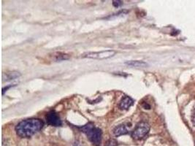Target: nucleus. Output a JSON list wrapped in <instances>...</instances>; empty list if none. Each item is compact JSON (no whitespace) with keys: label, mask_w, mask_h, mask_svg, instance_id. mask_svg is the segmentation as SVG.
Returning <instances> with one entry per match:
<instances>
[{"label":"nucleus","mask_w":195,"mask_h":146,"mask_svg":"<svg viewBox=\"0 0 195 146\" xmlns=\"http://www.w3.org/2000/svg\"><path fill=\"white\" fill-rule=\"evenodd\" d=\"M43 127V122L39 118H28L19 122L15 128V132L21 138H29Z\"/></svg>","instance_id":"obj_1"},{"label":"nucleus","mask_w":195,"mask_h":146,"mask_svg":"<svg viewBox=\"0 0 195 146\" xmlns=\"http://www.w3.org/2000/svg\"><path fill=\"white\" fill-rule=\"evenodd\" d=\"M79 128L88 137V140L91 142L92 144L96 146H100L102 142V132L99 128L96 127L94 124L91 122Z\"/></svg>","instance_id":"obj_2"},{"label":"nucleus","mask_w":195,"mask_h":146,"mask_svg":"<svg viewBox=\"0 0 195 146\" xmlns=\"http://www.w3.org/2000/svg\"><path fill=\"white\" fill-rule=\"evenodd\" d=\"M150 131V125L146 122L139 123L132 131L131 136L135 140L143 139Z\"/></svg>","instance_id":"obj_3"},{"label":"nucleus","mask_w":195,"mask_h":146,"mask_svg":"<svg viewBox=\"0 0 195 146\" xmlns=\"http://www.w3.org/2000/svg\"><path fill=\"white\" fill-rule=\"evenodd\" d=\"M116 52L113 50H107L100 52H89L82 55L83 58H93V59H107L113 57Z\"/></svg>","instance_id":"obj_4"},{"label":"nucleus","mask_w":195,"mask_h":146,"mask_svg":"<svg viewBox=\"0 0 195 146\" xmlns=\"http://www.w3.org/2000/svg\"><path fill=\"white\" fill-rule=\"evenodd\" d=\"M45 119L47 124L52 127H61L62 124L60 117L54 110L49 111L45 116Z\"/></svg>","instance_id":"obj_5"},{"label":"nucleus","mask_w":195,"mask_h":146,"mask_svg":"<svg viewBox=\"0 0 195 146\" xmlns=\"http://www.w3.org/2000/svg\"><path fill=\"white\" fill-rule=\"evenodd\" d=\"M134 104V100L129 96H124L119 102V108L121 110H127Z\"/></svg>","instance_id":"obj_6"},{"label":"nucleus","mask_w":195,"mask_h":146,"mask_svg":"<svg viewBox=\"0 0 195 146\" xmlns=\"http://www.w3.org/2000/svg\"><path fill=\"white\" fill-rule=\"evenodd\" d=\"M127 133H128V131H127L125 125H124V124H121V125L117 126L113 130V134L117 137H120L121 135H127Z\"/></svg>","instance_id":"obj_7"},{"label":"nucleus","mask_w":195,"mask_h":146,"mask_svg":"<svg viewBox=\"0 0 195 146\" xmlns=\"http://www.w3.org/2000/svg\"><path fill=\"white\" fill-rule=\"evenodd\" d=\"M20 76V72L13 71V72H9V73H3L2 79H3V81H5V80L7 81V80H14L15 78H18Z\"/></svg>","instance_id":"obj_8"},{"label":"nucleus","mask_w":195,"mask_h":146,"mask_svg":"<svg viewBox=\"0 0 195 146\" xmlns=\"http://www.w3.org/2000/svg\"><path fill=\"white\" fill-rule=\"evenodd\" d=\"M126 64L134 67H146L148 64L143 61H129L125 63Z\"/></svg>","instance_id":"obj_9"},{"label":"nucleus","mask_w":195,"mask_h":146,"mask_svg":"<svg viewBox=\"0 0 195 146\" xmlns=\"http://www.w3.org/2000/svg\"><path fill=\"white\" fill-rule=\"evenodd\" d=\"M69 58V56L65 53H58V55L56 56L55 60L56 61H64V60H67Z\"/></svg>","instance_id":"obj_10"},{"label":"nucleus","mask_w":195,"mask_h":146,"mask_svg":"<svg viewBox=\"0 0 195 146\" xmlns=\"http://www.w3.org/2000/svg\"><path fill=\"white\" fill-rule=\"evenodd\" d=\"M117 142L115 140H109L105 146H116Z\"/></svg>","instance_id":"obj_11"},{"label":"nucleus","mask_w":195,"mask_h":146,"mask_svg":"<svg viewBox=\"0 0 195 146\" xmlns=\"http://www.w3.org/2000/svg\"><path fill=\"white\" fill-rule=\"evenodd\" d=\"M123 4V2L121 1H113V5L115 7H118L120 6H121Z\"/></svg>","instance_id":"obj_12"},{"label":"nucleus","mask_w":195,"mask_h":146,"mask_svg":"<svg viewBox=\"0 0 195 146\" xmlns=\"http://www.w3.org/2000/svg\"><path fill=\"white\" fill-rule=\"evenodd\" d=\"M192 121L193 125L195 127V105L194 106L193 112H192Z\"/></svg>","instance_id":"obj_13"},{"label":"nucleus","mask_w":195,"mask_h":146,"mask_svg":"<svg viewBox=\"0 0 195 146\" xmlns=\"http://www.w3.org/2000/svg\"><path fill=\"white\" fill-rule=\"evenodd\" d=\"M15 86V85H10V86H6V87L3 88H2V95L4 94L5 91H7L9 88H10L11 87H12V86Z\"/></svg>","instance_id":"obj_14"},{"label":"nucleus","mask_w":195,"mask_h":146,"mask_svg":"<svg viewBox=\"0 0 195 146\" xmlns=\"http://www.w3.org/2000/svg\"><path fill=\"white\" fill-rule=\"evenodd\" d=\"M73 146H81V144H80V143L79 142V141H75V143H74V145H73Z\"/></svg>","instance_id":"obj_15"}]
</instances>
